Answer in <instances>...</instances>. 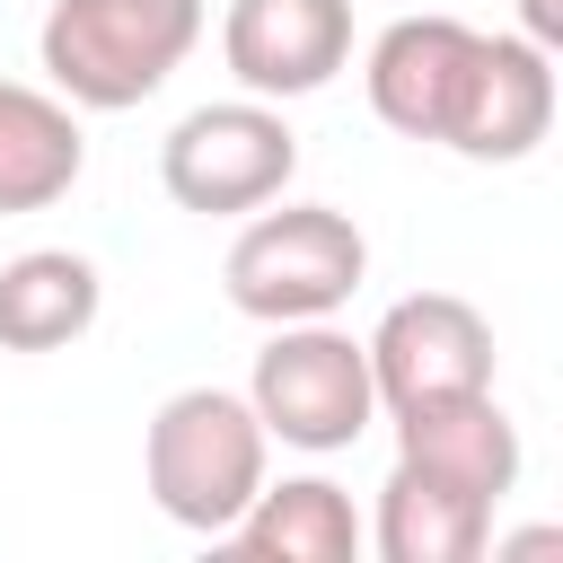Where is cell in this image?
<instances>
[{"mask_svg": "<svg viewBox=\"0 0 563 563\" xmlns=\"http://www.w3.org/2000/svg\"><path fill=\"white\" fill-rule=\"evenodd\" d=\"M264 449L273 440H264V422H255L246 396H229V387H176L150 413V431H141V484H150V501L176 528L229 537V519L264 484Z\"/></svg>", "mask_w": 563, "mask_h": 563, "instance_id": "3", "label": "cell"}, {"mask_svg": "<svg viewBox=\"0 0 563 563\" xmlns=\"http://www.w3.org/2000/svg\"><path fill=\"white\" fill-rule=\"evenodd\" d=\"M106 282L70 246H26L0 264V352H62L97 325Z\"/></svg>", "mask_w": 563, "mask_h": 563, "instance_id": "13", "label": "cell"}, {"mask_svg": "<svg viewBox=\"0 0 563 563\" xmlns=\"http://www.w3.org/2000/svg\"><path fill=\"white\" fill-rule=\"evenodd\" d=\"M519 35L554 53V44H563V0H519Z\"/></svg>", "mask_w": 563, "mask_h": 563, "instance_id": "14", "label": "cell"}, {"mask_svg": "<svg viewBox=\"0 0 563 563\" xmlns=\"http://www.w3.org/2000/svg\"><path fill=\"white\" fill-rule=\"evenodd\" d=\"M246 405H255L264 440H282V449H308V457L352 449V440L378 422V387H369L361 334H343L334 317L273 325V343L255 352Z\"/></svg>", "mask_w": 563, "mask_h": 563, "instance_id": "5", "label": "cell"}, {"mask_svg": "<svg viewBox=\"0 0 563 563\" xmlns=\"http://www.w3.org/2000/svg\"><path fill=\"white\" fill-rule=\"evenodd\" d=\"M361 352H369L378 413L422 405V396H475V387H493V325H484V308H466L457 290H413V299H396V308L369 325Z\"/></svg>", "mask_w": 563, "mask_h": 563, "instance_id": "7", "label": "cell"}, {"mask_svg": "<svg viewBox=\"0 0 563 563\" xmlns=\"http://www.w3.org/2000/svg\"><path fill=\"white\" fill-rule=\"evenodd\" d=\"M369 114L405 141L510 167L554 132V53L528 35H484L440 9H405L369 44Z\"/></svg>", "mask_w": 563, "mask_h": 563, "instance_id": "1", "label": "cell"}, {"mask_svg": "<svg viewBox=\"0 0 563 563\" xmlns=\"http://www.w3.org/2000/svg\"><path fill=\"white\" fill-rule=\"evenodd\" d=\"M229 537L264 563H352L369 537H361V510L343 484L325 475H282V484H255V501L229 519Z\"/></svg>", "mask_w": 563, "mask_h": 563, "instance_id": "12", "label": "cell"}, {"mask_svg": "<svg viewBox=\"0 0 563 563\" xmlns=\"http://www.w3.org/2000/svg\"><path fill=\"white\" fill-rule=\"evenodd\" d=\"M369 273V238L352 229V211L334 202H282L255 211L220 264L229 308L255 325H299V317H334Z\"/></svg>", "mask_w": 563, "mask_h": 563, "instance_id": "4", "label": "cell"}, {"mask_svg": "<svg viewBox=\"0 0 563 563\" xmlns=\"http://www.w3.org/2000/svg\"><path fill=\"white\" fill-rule=\"evenodd\" d=\"M396 457L501 510V493L519 484V422L493 405V387L422 396V405H396Z\"/></svg>", "mask_w": 563, "mask_h": 563, "instance_id": "9", "label": "cell"}, {"mask_svg": "<svg viewBox=\"0 0 563 563\" xmlns=\"http://www.w3.org/2000/svg\"><path fill=\"white\" fill-rule=\"evenodd\" d=\"M202 44V0H53L44 9V79L88 114H123L176 79Z\"/></svg>", "mask_w": 563, "mask_h": 563, "instance_id": "2", "label": "cell"}, {"mask_svg": "<svg viewBox=\"0 0 563 563\" xmlns=\"http://www.w3.org/2000/svg\"><path fill=\"white\" fill-rule=\"evenodd\" d=\"M299 176V132L282 123L273 97H220L194 106L167 141H158V185L176 211L229 220V211H264L282 202V185Z\"/></svg>", "mask_w": 563, "mask_h": 563, "instance_id": "6", "label": "cell"}, {"mask_svg": "<svg viewBox=\"0 0 563 563\" xmlns=\"http://www.w3.org/2000/svg\"><path fill=\"white\" fill-rule=\"evenodd\" d=\"M361 537L387 563H475L493 545V501H475V493H457V484H440V475L396 457L387 484H378V519Z\"/></svg>", "mask_w": 563, "mask_h": 563, "instance_id": "11", "label": "cell"}, {"mask_svg": "<svg viewBox=\"0 0 563 563\" xmlns=\"http://www.w3.org/2000/svg\"><path fill=\"white\" fill-rule=\"evenodd\" d=\"M88 167L79 106L26 79H0V211H53Z\"/></svg>", "mask_w": 563, "mask_h": 563, "instance_id": "10", "label": "cell"}, {"mask_svg": "<svg viewBox=\"0 0 563 563\" xmlns=\"http://www.w3.org/2000/svg\"><path fill=\"white\" fill-rule=\"evenodd\" d=\"M220 62L246 97H317L352 62V0H229Z\"/></svg>", "mask_w": 563, "mask_h": 563, "instance_id": "8", "label": "cell"}]
</instances>
